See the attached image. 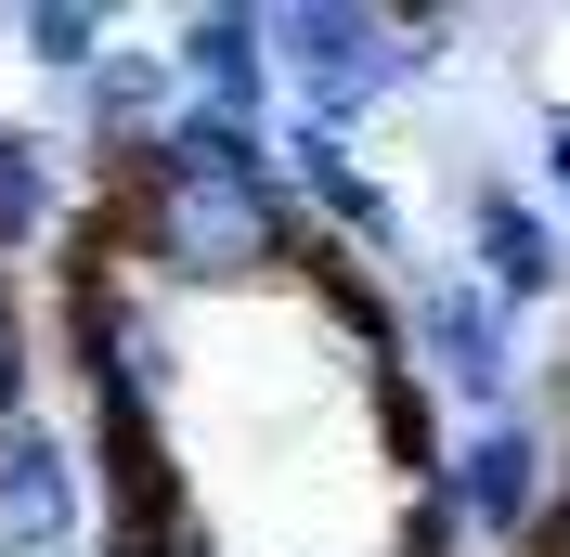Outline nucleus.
<instances>
[{"label": "nucleus", "instance_id": "obj_15", "mask_svg": "<svg viewBox=\"0 0 570 557\" xmlns=\"http://www.w3.org/2000/svg\"><path fill=\"white\" fill-rule=\"evenodd\" d=\"M13 402H27V324H13V299H0V428H13Z\"/></svg>", "mask_w": 570, "mask_h": 557}, {"label": "nucleus", "instance_id": "obj_9", "mask_svg": "<svg viewBox=\"0 0 570 557\" xmlns=\"http://www.w3.org/2000/svg\"><path fill=\"white\" fill-rule=\"evenodd\" d=\"M169 117H181V105H169V52H105V66H91V130H105L117 169H130Z\"/></svg>", "mask_w": 570, "mask_h": 557}, {"label": "nucleus", "instance_id": "obj_1", "mask_svg": "<svg viewBox=\"0 0 570 557\" xmlns=\"http://www.w3.org/2000/svg\"><path fill=\"white\" fill-rule=\"evenodd\" d=\"M105 234L169 285H234L273 246H298V195L285 182H169V169H117Z\"/></svg>", "mask_w": 570, "mask_h": 557}, {"label": "nucleus", "instance_id": "obj_5", "mask_svg": "<svg viewBox=\"0 0 570 557\" xmlns=\"http://www.w3.org/2000/svg\"><path fill=\"white\" fill-rule=\"evenodd\" d=\"M66 531H78V453L39 416H13L0 428V557H52Z\"/></svg>", "mask_w": 570, "mask_h": 557}, {"label": "nucleus", "instance_id": "obj_10", "mask_svg": "<svg viewBox=\"0 0 570 557\" xmlns=\"http://www.w3.org/2000/svg\"><path fill=\"white\" fill-rule=\"evenodd\" d=\"M298 260H312L324 312H337V338L363 350V377H390V363H402V312H390V299H376V285L351 273V260H337V246H298Z\"/></svg>", "mask_w": 570, "mask_h": 557}, {"label": "nucleus", "instance_id": "obj_12", "mask_svg": "<svg viewBox=\"0 0 570 557\" xmlns=\"http://www.w3.org/2000/svg\"><path fill=\"white\" fill-rule=\"evenodd\" d=\"M52 234V143L0 117V246H39Z\"/></svg>", "mask_w": 570, "mask_h": 557}, {"label": "nucleus", "instance_id": "obj_13", "mask_svg": "<svg viewBox=\"0 0 570 557\" xmlns=\"http://www.w3.org/2000/svg\"><path fill=\"white\" fill-rule=\"evenodd\" d=\"M13 39H27L39 66H66V78L105 66V13H91V0H27V13H13Z\"/></svg>", "mask_w": 570, "mask_h": 557}, {"label": "nucleus", "instance_id": "obj_2", "mask_svg": "<svg viewBox=\"0 0 570 557\" xmlns=\"http://www.w3.org/2000/svg\"><path fill=\"white\" fill-rule=\"evenodd\" d=\"M273 27V78H298V105H312V130L351 143L363 105H390V91H415L441 52L428 39H454V13H351V0H285V13H259Z\"/></svg>", "mask_w": 570, "mask_h": 557}, {"label": "nucleus", "instance_id": "obj_14", "mask_svg": "<svg viewBox=\"0 0 570 557\" xmlns=\"http://www.w3.org/2000/svg\"><path fill=\"white\" fill-rule=\"evenodd\" d=\"M505 557H570V467H558V492H544V506H532V531H519V545H505Z\"/></svg>", "mask_w": 570, "mask_h": 557}, {"label": "nucleus", "instance_id": "obj_7", "mask_svg": "<svg viewBox=\"0 0 570 557\" xmlns=\"http://www.w3.org/2000/svg\"><path fill=\"white\" fill-rule=\"evenodd\" d=\"M466 260H480V285L519 312V299H544V285H558V221H544L532 195L480 182V195H466Z\"/></svg>", "mask_w": 570, "mask_h": 557}, {"label": "nucleus", "instance_id": "obj_3", "mask_svg": "<svg viewBox=\"0 0 570 557\" xmlns=\"http://www.w3.org/2000/svg\"><path fill=\"white\" fill-rule=\"evenodd\" d=\"M402 338L441 363V389L454 402H480V428L505 416V389H519V312H505L480 273H441V285H415V312H402Z\"/></svg>", "mask_w": 570, "mask_h": 557}, {"label": "nucleus", "instance_id": "obj_4", "mask_svg": "<svg viewBox=\"0 0 570 557\" xmlns=\"http://www.w3.org/2000/svg\"><path fill=\"white\" fill-rule=\"evenodd\" d=\"M544 492H558V467H544V441H532L519 416L466 428V441L441 453V506H454V531H493V545H519Z\"/></svg>", "mask_w": 570, "mask_h": 557}, {"label": "nucleus", "instance_id": "obj_11", "mask_svg": "<svg viewBox=\"0 0 570 557\" xmlns=\"http://www.w3.org/2000/svg\"><path fill=\"white\" fill-rule=\"evenodd\" d=\"M363 402H376V441H390V467L415 492H441V416H428L415 363H390V377H363Z\"/></svg>", "mask_w": 570, "mask_h": 557}, {"label": "nucleus", "instance_id": "obj_8", "mask_svg": "<svg viewBox=\"0 0 570 557\" xmlns=\"http://www.w3.org/2000/svg\"><path fill=\"white\" fill-rule=\"evenodd\" d=\"M181 78H195V105L220 117H259V91H273V27L259 13H181Z\"/></svg>", "mask_w": 570, "mask_h": 557}, {"label": "nucleus", "instance_id": "obj_16", "mask_svg": "<svg viewBox=\"0 0 570 557\" xmlns=\"http://www.w3.org/2000/svg\"><path fill=\"white\" fill-rule=\"evenodd\" d=\"M544 195H558V208H570V105L544 117Z\"/></svg>", "mask_w": 570, "mask_h": 557}, {"label": "nucleus", "instance_id": "obj_6", "mask_svg": "<svg viewBox=\"0 0 570 557\" xmlns=\"http://www.w3.org/2000/svg\"><path fill=\"white\" fill-rule=\"evenodd\" d=\"M285 182H298V195H312V208L337 221L351 246H376V260H402V195H390L376 169H363V156H351L337 130H312V117H298V130H285Z\"/></svg>", "mask_w": 570, "mask_h": 557}]
</instances>
